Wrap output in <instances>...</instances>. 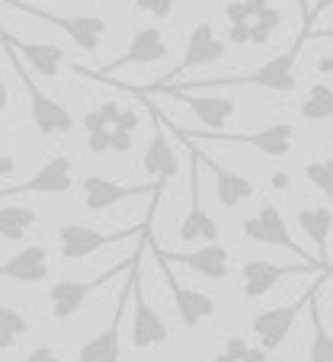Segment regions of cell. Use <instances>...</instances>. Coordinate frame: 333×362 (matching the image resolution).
I'll return each mask as SVG.
<instances>
[{
  "label": "cell",
  "instance_id": "cell-47",
  "mask_svg": "<svg viewBox=\"0 0 333 362\" xmlns=\"http://www.w3.org/2000/svg\"><path fill=\"white\" fill-rule=\"evenodd\" d=\"M301 4V10H305V20H308V13H311V10H308V0H298Z\"/></svg>",
  "mask_w": 333,
  "mask_h": 362
},
{
  "label": "cell",
  "instance_id": "cell-15",
  "mask_svg": "<svg viewBox=\"0 0 333 362\" xmlns=\"http://www.w3.org/2000/svg\"><path fill=\"white\" fill-rule=\"evenodd\" d=\"M167 52H170V45H167V39H163L160 29L141 26L135 35H132L129 48H125L116 62H109L103 71H83V68H74V71L100 81V77H109L112 71H122V68H129V64H154V62H160V58H167Z\"/></svg>",
  "mask_w": 333,
  "mask_h": 362
},
{
  "label": "cell",
  "instance_id": "cell-39",
  "mask_svg": "<svg viewBox=\"0 0 333 362\" xmlns=\"http://www.w3.org/2000/svg\"><path fill=\"white\" fill-rule=\"evenodd\" d=\"M112 129H122V132H135V129H138V112H132V110H122V116H119V122L112 125Z\"/></svg>",
  "mask_w": 333,
  "mask_h": 362
},
{
  "label": "cell",
  "instance_id": "cell-24",
  "mask_svg": "<svg viewBox=\"0 0 333 362\" xmlns=\"http://www.w3.org/2000/svg\"><path fill=\"white\" fill-rule=\"evenodd\" d=\"M33 225H39L35 209H26V205H4L0 209V238L10 244H20Z\"/></svg>",
  "mask_w": 333,
  "mask_h": 362
},
{
  "label": "cell",
  "instance_id": "cell-45",
  "mask_svg": "<svg viewBox=\"0 0 333 362\" xmlns=\"http://www.w3.org/2000/svg\"><path fill=\"white\" fill-rule=\"evenodd\" d=\"M13 160H10V158H4V154H0V173H13Z\"/></svg>",
  "mask_w": 333,
  "mask_h": 362
},
{
  "label": "cell",
  "instance_id": "cell-35",
  "mask_svg": "<svg viewBox=\"0 0 333 362\" xmlns=\"http://www.w3.org/2000/svg\"><path fill=\"white\" fill-rule=\"evenodd\" d=\"M228 42H234V45H250V23H234V26L228 29Z\"/></svg>",
  "mask_w": 333,
  "mask_h": 362
},
{
  "label": "cell",
  "instance_id": "cell-25",
  "mask_svg": "<svg viewBox=\"0 0 333 362\" xmlns=\"http://www.w3.org/2000/svg\"><path fill=\"white\" fill-rule=\"evenodd\" d=\"M308 311H311V346H308V362H333V334L324 327V317H320L317 308V292L308 301Z\"/></svg>",
  "mask_w": 333,
  "mask_h": 362
},
{
  "label": "cell",
  "instance_id": "cell-9",
  "mask_svg": "<svg viewBox=\"0 0 333 362\" xmlns=\"http://www.w3.org/2000/svg\"><path fill=\"white\" fill-rule=\"evenodd\" d=\"M129 263H132V257L122 263V267H129ZM122 267L103 269V273L93 276V279H58V282H52V286H48V308H52V317L54 321H71V317L83 308V301H87L96 288H103L106 282L116 279Z\"/></svg>",
  "mask_w": 333,
  "mask_h": 362
},
{
  "label": "cell",
  "instance_id": "cell-33",
  "mask_svg": "<svg viewBox=\"0 0 333 362\" xmlns=\"http://www.w3.org/2000/svg\"><path fill=\"white\" fill-rule=\"evenodd\" d=\"M225 20L234 26V23H250L253 16H250V10H247L244 0H231V4L225 7Z\"/></svg>",
  "mask_w": 333,
  "mask_h": 362
},
{
  "label": "cell",
  "instance_id": "cell-16",
  "mask_svg": "<svg viewBox=\"0 0 333 362\" xmlns=\"http://www.w3.org/2000/svg\"><path fill=\"white\" fill-rule=\"evenodd\" d=\"M138 96H173V100L186 103V110L196 112V119L211 132H225L228 122L238 112V103L231 96H192V90L183 87H160L154 93H138Z\"/></svg>",
  "mask_w": 333,
  "mask_h": 362
},
{
  "label": "cell",
  "instance_id": "cell-10",
  "mask_svg": "<svg viewBox=\"0 0 333 362\" xmlns=\"http://www.w3.org/2000/svg\"><path fill=\"white\" fill-rule=\"evenodd\" d=\"M240 231H244L247 240H253V244H266V247H282V250L295 253L298 260L311 263L314 257L308 250H301L298 244H295V238L288 234V225L286 218H282V212L276 209L272 202H263L257 209V215H250V218H244V225H240Z\"/></svg>",
  "mask_w": 333,
  "mask_h": 362
},
{
  "label": "cell",
  "instance_id": "cell-3",
  "mask_svg": "<svg viewBox=\"0 0 333 362\" xmlns=\"http://www.w3.org/2000/svg\"><path fill=\"white\" fill-rule=\"evenodd\" d=\"M148 238H151V231H144L141 238H138L135 263H132V269H135V286H132V343H135V349L163 346V343L170 340L167 321L148 305L144 288H141V257H144V247H148Z\"/></svg>",
  "mask_w": 333,
  "mask_h": 362
},
{
  "label": "cell",
  "instance_id": "cell-40",
  "mask_svg": "<svg viewBox=\"0 0 333 362\" xmlns=\"http://www.w3.org/2000/svg\"><path fill=\"white\" fill-rule=\"evenodd\" d=\"M308 39H333V29H308L305 35H298V42H295V45H305Z\"/></svg>",
  "mask_w": 333,
  "mask_h": 362
},
{
  "label": "cell",
  "instance_id": "cell-34",
  "mask_svg": "<svg viewBox=\"0 0 333 362\" xmlns=\"http://www.w3.org/2000/svg\"><path fill=\"white\" fill-rule=\"evenodd\" d=\"M96 110H100V116L106 119L109 129H112V125L119 122V116H122V110H119V103H116V100H103L100 106H96Z\"/></svg>",
  "mask_w": 333,
  "mask_h": 362
},
{
  "label": "cell",
  "instance_id": "cell-28",
  "mask_svg": "<svg viewBox=\"0 0 333 362\" xmlns=\"http://www.w3.org/2000/svg\"><path fill=\"white\" fill-rule=\"evenodd\" d=\"M279 26H282V10H276L269 4L263 13H257L250 20V42H253V45H266Z\"/></svg>",
  "mask_w": 333,
  "mask_h": 362
},
{
  "label": "cell",
  "instance_id": "cell-20",
  "mask_svg": "<svg viewBox=\"0 0 333 362\" xmlns=\"http://www.w3.org/2000/svg\"><path fill=\"white\" fill-rule=\"evenodd\" d=\"M0 45H7V48H13V52H20V55L33 64L35 74H42V77H58V74H62V68L68 64V52H64V48L48 45V42L13 39V35H7L4 29H0Z\"/></svg>",
  "mask_w": 333,
  "mask_h": 362
},
{
  "label": "cell",
  "instance_id": "cell-2",
  "mask_svg": "<svg viewBox=\"0 0 333 362\" xmlns=\"http://www.w3.org/2000/svg\"><path fill=\"white\" fill-rule=\"evenodd\" d=\"M170 129H173V135L192 138V141L205 138V141H215V144H247V148L259 151L266 158H286L288 151L295 148V129L288 122H272V125H266V129L240 132V135H234V132H211V129L209 132H189V129H180V125H170Z\"/></svg>",
  "mask_w": 333,
  "mask_h": 362
},
{
  "label": "cell",
  "instance_id": "cell-26",
  "mask_svg": "<svg viewBox=\"0 0 333 362\" xmlns=\"http://www.w3.org/2000/svg\"><path fill=\"white\" fill-rule=\"evenodd\" d=\"M298 112L305 122H327V119H333V87H327V83H311Z\"/></svg>",
  "mask_w": 333,
  "mask_h": 362
},
{
  "label": "cell",
  "instance_id": "cell-31",
  "mask_svg": "<svg viewBox=\"0 0 333 362\" xmlns=\"http://www.w3.org/2000/svg\"><path fill=\"white\" fill-rule=\"evenodd\" d=\"M87 151L90 154H106V151H112V129L87 132Z\"/></svg>",
  "mask_w": 333,
  "mask_h": 362
},
{
  "label": "cell",
  "instance_id": "cell-50",
  "mask_svg": "<svg viewBox=\"0 0 333 362\" xmlns=\"http://www.w3.org/2000/svg\"><path fill=\"white\" fill-rule=\"evenodd\" d=\"M0 148H4V144H0Z\"/></svg>",
  "mask_w": 333,
  "mask_h": 362
},
{
  "label": "cell",
  "instance_id": "cell-42",
  "mask_svg": "<svg viewBox=\"0 0 333 362\" xmlns=\"http://www.w3.org/2000/svg\"><path fill=\"white\" fill-rule=\"evenodd\" d=\"M266 359H269V349H266V346H257V349H253V346H250V353H247L244 362H266Z\"/></svg>",
  "mask_w": 333,
  "mask_h": 362
},
{
  "label": "cell",
  "instance_id": "cell-6",
  "mask_svg": "<svg viewBox=\"0 0 333 362\" xmlns=\"http://www.w3.org/2000/svg\"><path fill=\"white\" fill-rule=\"evenodd\" d=\"M333 269V263L311 260V263H272V260H247L240 267V292L244 298H263L266 292L279 286V279L286 276H305V273H327Z\"/></svg>",
  "mask_w": 333,
  "mask_h": 362
},
{
  "label": "cell",
  "instance_id": "cell-22",
  "mask_svg": "<svg viewBox=\"0 0 333 362\" xmlns=\"http://www.w3.org/2000/svg\"><path fill=\"white\" fill-rule=\"evenodd\" d=\"M0 279H16L39 286L48 279V250L42 244H29L20 253H13L7 263H0Z\"/></svg>",
  "mask_w": 333,
  "mask_h": 362
},
{
  "label": "cell",
  "instance_id": "cell-8",
  "mask_svg": "<svg viewBox=\"0 0 333 362\" xmlns=\"http://www.w3.org/2000/svg\"><path fill=\"white\" fill-rule=\"evenodd\" d=\"M151 253H154V260H157V267H160V276H163V282L170 286V295H173V308H177V315H180V321L186 324V327H199L202 321H209V317H215V298H211L209 292H199V288H189V286H183V282L173 276V269H170V260L160 253V247L151 240Z\"/></svg>",
  "mask_w": 333,
  "mask_h": 362
},
{
  "label": "cell",
  "instance_id": "cell-4",
  "mask_svg": "<svg viewBox=\"0 0 333 362\" xmlns=\"http://www.w3.org/2000/svg\"><path fill=\"white\" fill-rule=\"evenodd\" d=\"M180 141L189 148V212H186L183 221H180L177 238L183 240V244H196V240L215 244L221 231H218V221L209 215V209L202 205V180H199L202 158H199V151H196V141H189V138H180Z\"/></svg>",
  "mask_w": 333,
  "mask_h": 362
},
{
  "label": "cell",
  "instance_id": "cell-13",
  "mask_svg": "<svg viewBox=\"0 0 333 362\" xmlns=\"http://www.w3.org/2000/svg\"><path fill=\"white\" fill-rule=\"evenodd\" d=\"M225 52H228V42L215 33V26H211V23H196L192 33H189V39H186V55H183V62H180V68H173L167 77H157V81L148 83V87H167V83H177V77H183L186 71L218 62V58H225Z\"/></svg>",
  "mask_w": 333,
  "mask_h": 362
},
{
  "label": "cell",
  "instance_id": "cell-32",
  "mask_svg": "<svg viewBox=\"0 0 333 362\" xmlns=\"http://www.w3.org/2000/svg\"><path fill=\"white\" fill-rule=\"evenodd\" d=\"M225 353L231 356L234 362H244V359H247V353H250V343H247L240 334H234V337H228V343H225Z\"/></svg>",
  "mask_w": 333,
  "mask_h": 362
},
{
  "label": "cell",
  "instance_id": "cell-12",
  "mask_svg": "<svg viewBox=\"0 0 333 362\" xmlns=\"http://www.w3.org/2000/svg\"><path fill=\"white\" fill-rule=\"evenodd\" d=\"M81 186V199H83V209L87 212H106L112 205L119 202H129L135 196H144V192H163L167 186L151 180V183H119V180H109V177H81L77 180Z\"/></svg>",
  "mask_w": 333,
  "mask_h": 362
},
{
  "label": "cell",
  "instance_id": "cell-23",
  "mask_svg": "<svg viewBox=\"0 0 333 362\" xmlns=\"http://www.w3.org/2000/svg\"><path fill=\"white\" fill-rule=\"evenodd\" d=\"M295 218H298L301 234H308V240L317 247V260L330 263L327 240H330V234H333V209L330 205H305V209H298Z\"/></svg>",
  "mask_w": 333,
  "mask_h": 362
},
{
  "label": "cell",
  "instance_id": "cell-46",
  "mask_svg": "<svg viewBox=\"0 0 333 362\" xmlns=\"http://www.w3.org/2000/svg\"><path fill=\"white\" fill-rule=\"evenodd\" d=\"M320 71H333V58H324V62H320Z\"/></svg>",
  "mask_w": 333,
  "mask_h": 362
},
{
  "label": "cell",
  "instance_id": "cell-44",
  "mask_svg": "<svg viewBox=\"0 0 333 362\" xmlns=\"http://www.w3.org/2000/svg\"><path fill=\"white\" fill-rule=\"evenodd\" d=\"M7 103H10V93H7V83H4V74H0V112L7 110Z\"/></svg>",
  "mask_w": 333,
  "mask_h": 362
},
{
  "label": "cell",
  "instance_id": "cell-41",
  "mask_svg": "<svg viewBox=\"0 0 333 362\" xmlns=\"http://www.w3.org/2000/svg\"><path fill=\"white\" fill-rule=\"evenodd\" d=\"M288 183H292V180H288V173H272V177H269V186L276 192H286Z\"/></svg>",
  "mask_w": 333,
  "mask_h": 362
},
{
  "label": "cell",
  "instance_id": "cell-21",
  "mask_svg": "<svg viewBox=\"0 0 333 362\" xmlns=\"http://www.w3.org/2000/svg\"><path fill=\"white\" fill-rule=\"evenodd\" d=\"M199 158H202V164L209 167L211 177H215V196H218V202L225 205L228 212H231V209H238L240 202H247V199L257 196V186H253L247 177H240V173L221 167L215 158H209V154H202V151H199Z\"/></svg>",
  "mask_w": 333,
  "mask_h": 362
},
{
  "label": "cell",
  "instance_id": "cell-1",
  "mask_svg": "<svg viewBox=\"0 0 333 362\" xmlns=\"http://www.w3.org/2000/svg\"><path fill=\"white\" fill-rule=\"evenodd\" d=\"M4 48H7V45H4ZM7 58H10V64H13L16 77L23 81V87H26V96H29V119H33L35 132H39L42 138H54V135H68V132H74V116H71V110L64 106L62 100L48 96L45 90H42L39 83L29 77V71L20 64V52L7 48Z\"/></svg>",
  "mask_w": 333,
  "mask_h": 362
},
{
  "label": "cell",
  "instance_id": "cell-37",
  "mask_svg": "<svg viewBox=\"0 0 333 362\" xmlns=\"http://www.w3.org/2000/svg\"><path fill=\"white\" fill-rule=\"evenodd\" d=\"M26 362H62V359H58V353H54L52 346H35L33 353L26 356Z\"/></svg>",
  "mask_w": 333,
  "mask_h": 362
},
{
  "label": "cell",
  "instance_id": "cell-7",
  "mask_svg": "<svg viewBox=\"0 0 333 362\" xmlns=\"http://www.w3.org/2000/svg\"><path fill=\"white\" fill-rule=\"evenodd\" d=\"M132 263H135V257H132ZM132 263H129V279H125L122 295H119V301H116V311H112V321L106 324V330L90 337V340L77 349V362H119V356H122V315H125V308L132 305V286H135V269H132Z\"/></svg>",
  "mask_w": 333,
  "mask_h": 362
},
{
  "label": "cell",
  "instance_id": "cell-14",
  "mask_svg": "<svg viewBox=\"0 0 333 362\" xmlns=\"http://www.w3.org/2000/svg\"><path fill=\"white\" fill-rule=\"evenodd\" d=\"M10 7L23 10V13H33L35 20L62 29L64 35H71V42H74L81 52H96V48H100V35L106 33V20H103V16H87V13L83 16H58V13H48V10H42V7H33V4H23V0H16Z\"/></svg>",
  "mask_w": 333,
  "mask_h": 362
},
{
  "label": "cell",
  "instance_id": "cell-17",
  "mask_svg": "<svg viewBox=\"0 0 333 362\" xmlns=\"http://www.w3.org/2000/svg\"><path fill=\"white\" fill-rule=\"evenodd\" d=\"M74 189V177H71V158H48L45 167H42L35 177H29L26 183L20 186H7L0 189V202L13 196H26V192H35V196H64V192Z\"/></svg>",
  "mask_w": 333,
  "mask_h": 362
},
{
  "label": "cell",
  "instance_id": "cell-27",
  "mask_svg": "<svg viewBox=\"0 0 333 362\" xmlns=\"http://www.w3.org/2000/svg\"><path fill=\"white\" fill-rule=\"evenodd\" d=\"M29 334V321L16 311V308L0 305V349H10L20 337Z\"/></svg>",
  "mask_w": 333,
  "mask_h": 362
},
{
  "label": "cell",
  "instance_id": "cell-38",
  "mask_svg": "<svg viewBox=\"0 0 333 362\" xmlns=\"http://www.w3.org/2000/svg\"><path fill=\"white\" fill-rule=\"evenodd\" d=\"M83 129L96 132V129H109V125H106V119L100 116V110H90V112H83Z\"/></svg>",
  "mask_w": 333,
  "mask_h": 362
},
{
  "label": "cell",
  "instance_id": "cell-43",
  "mask_svg": "<svg viewBox=\"0 0 333 362\" xmlns=\"http://www.w3.org/2000/svg\"><path fill=\"white\" fill-rule=\"evenodd\" d=\"M244 4H247V10H250V16L263 13V10L269 7V0H244Z\"/></svg>",
  "mask_w": 333,
  "mask_h": 362
},
{
  "label": "cell",
  "instance_id": "cell-18",
  "mask_svg": "<svg viewBox=\"0 0 333 362\" xmlns=\"http://www.w3.org/2000/svg\"><path fill=\"white\" fill-rule=\"evenodd\" d=\"M151 106V119H154V135H151L148 148H144V173H148L151 180H157V183H170L173 177L180 173V158L177 151L170 148V138H167V122H163V116L157 112L154 103H148Z\"/></svg>",
  "mask_w": 333,
  "mask_h": 362
},
{
  "label": "cell",
  "instance_id": "cell-48",
  "mask_svg": "<svg viewBox=\"0 0 333 362\" xmlns=\"http://www.w3.org/2000/svg\"><path fill=\"white\" fill-rule=\"evenodd\" d=\"M0 4H7V7H10V4H16V0H0Z\"/></svg>",
  "mask_w": 333,
  "mask_h": 362
},
{
  "label": "cell",
  "instance_id": "cell-5",
  "mask_svg": "<svg viewBox=\"0 0 333 362\" xmlns=\"http://www.w3.org/2000/svg\"><path fill=\"white\" fill-rule=\"evenodd\" d=\"M144 231H151V221L132 225L125 231H96V228L87 225H62L58 228V250H62V260H87L93 253H100L103 247H112L129 238H141Z\"/></svg>",
  "mask_w": 333,
  "mask_h": 362
},
{
  "label": "cell",
  "instance_id": "cell-11",
  "mask_svg": "<svg viewBox=\"0 0 333 362\" xmlns=\"http://www.w3.org/2000/svg\"><path fill=\"white\" fill-rule=\"evenodd\" d=\"M330 273H324L317 279V286L327 279ZM317 286H311L305 295H301L298 301H292V305H279V308H266V311H259V315H253V321H250V330L257 334V340H259V346H266V349H279L282 343H286V337L292 334V327H295V321H298V315H301V308H308V301H311V295L317 292Z\"/></svg>",
  "mask_w": 333,
  "mask_h": 362
},
{
  "label": "cell",
  "instance_id": "cell-29",
  "mask_svg": "<svg viewBox=\"0 0 333 362\" xmlns=\"http://www.w3.org/2000/svg\"><path fill=\"white\" fill-rule=\"evenodd\" d=\"M305 177H308V183H311L314 189L324 192L327 202H330V209H333V158L305 164Z\"/></svg>",
  "mask_w": 333,
  "mask_h": 362
},
{
  "label": "cell",
  "instance_id": "cell-49",
  "mask_svg": "<svg viewBox=\"0 0 333 362\" xmlns=\"http://www.w3.org/2000/svg\"><path fill=\"white\" fill-rule=\"evenodd\" d=\"M330 4H333V0H327V7H330Z\"/></svg>",
  "mask_w": 333,
  "mask_h": 362
},
{
  "label": "cell",
  "instance_id": "cell-36",
  "mask_svg": "<svg viewBox=\"0 0 333 362\" xmlns=\"http://www.w3.org/2000/svg\"><path fill=\"white\" fill-rule=\"evenodd\" d=\"M132 132H122V129H112V151L116 154H129L132 151Z\"/></svg>",
  "mask_w": 333,
  "mask_h": 362
},
{
  "label": "cell",
  "instance_id": "cell-30",
  "mask_svg": "<svg viewBox=\"0 0 333 362\" xmlns=\"http://www.w3.org/2000/svg\"><path fill=\"white\" fill-rule=\"evenodd\" d=\"M135 7L154 20H167L173 13V0H135Z\"/></svg>",
  "mask_w": 333,
  "mask_h": 362
},
{
  "label": "cell",
  "instance_id": "cell-19",
  "mask_svg": "<svg viewBox=\"0 0 333 362\" xmlns=\"http://www.w3.org/2000/svg\"><path fill=\"white\" fill-rule=\"evenodd\" d=\"M163 257L170 263H180V267L192 269V273H199L202 279H211V282H221L228 279V267H231V253L225 250V247L218 244H202L199 250H189V253H167L160 250Z\"/></svg>",
  "mask_w": 333,
  "mask_h": 362
}]
</instances>
